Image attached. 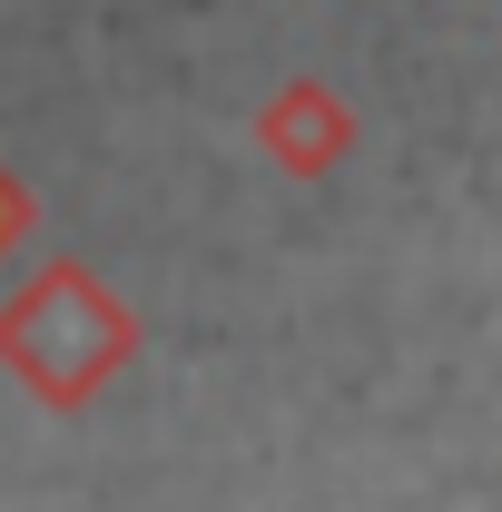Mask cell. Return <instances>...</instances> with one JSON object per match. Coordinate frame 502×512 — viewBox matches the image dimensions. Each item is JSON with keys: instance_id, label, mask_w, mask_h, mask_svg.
<instances>
[{"instance_id": "obj_1", "label": "cell", "mask_w": 502, "mask_h": 512, "mask_svg": "<svg viewBox=\"0 0 502 512\" xmlns=\"http://www.w3.org/2000/svg\"><path fill=\"white\" fill-rule=\"evenodd\" d=\"M0 237H10V188H0Z\"/></svg>"}]
</instances>
